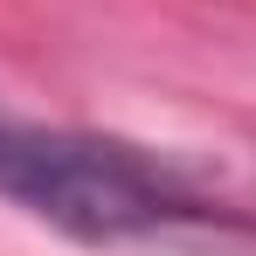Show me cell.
<instances>
[{
    "label": "cell",
    "instance_id": "1",
    "mask_svg": "<svg viewBox=\"0 0 256 256\" xmlns=\"http://www.w3.org/2000/svg\"><path fill=\"white\" fill-rule=\"evenodd\" d=\"M0 194L28 201L56 228L76 236H146L166 228L180 201L160 173H146L132 152L97 146V138H62V132H28L0 118Z\"/></svg>",
    "mask_w": 256,
    "mask_h": 256
}]
</instances>
